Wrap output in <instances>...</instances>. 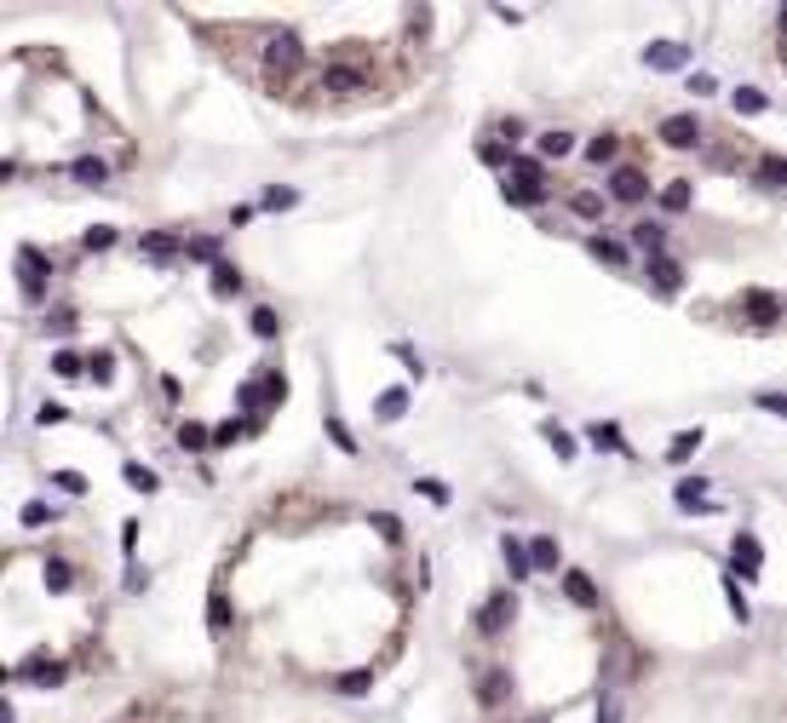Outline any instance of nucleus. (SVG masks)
Listing matches in <instances>:
<instances>
[{
    "instance_id": "1",
    "label": "nucleus",
    "mask_w": 787,
    "mask_h": 723,
    "mask_svg": "<svg viewBox=\"0 0 787 723\" xmlns=\"http://www.w3.org/2000/svg\"><path fill=\"white\" fill-rule=\"evenodd\" d=\"M264 69H271V81H287L305 69V41H299L294 29H276L271 41H264Z\"/></svg>"
},
{
    "instance_id": "2",
    "label": "nucleus",
    "mask_w": 787,
    "mask_h": 723,
    "mask_svg": "<svg viewBox=\"0 0 787 723\" xmlns=\"http://www.w3.org/2000/svg\"><path fill=\"white\" fill-rule=\"evenodd\" d=\"M540 190H547V167H540L535 155H517L512 173H506V201H512V207H535Z\"/></svg>"
},
{
    "instance_id": "3",
    "label": "nucleus",
    "mask_w": 787,
    "mask_h": 723,
    "mask_svg": "<svg viewBox=\"0 0 787 723\" xmlns=\"http://www.w3.org/2000/svg\"><path fill=\"white\" fill-rule=\"evenodd\" d=\"M46 281H52V264H46V253L18 248V287H23V299L41 304V299H46Z\"/></svg>"
},
{
    "instance_id": "4",
    "label": "nucleus",
    "mask_w": 787,
    "mask_h": 723,
    "mask_svg": "<svg viewBox=\"0 0 787 723\" xmlns=\"http://www.w3.org/2000/svg\"><path fill=\"white\" fill-rule=\"evenodd\" d=\"M322 92H328V98L368 92V64H328V69H322Z\"/></svg>"
},
{
    "instance_id": "5",
    "label": "nucleus",
    "mask_w": 787,
    "mask_h": 723,
    "mask_svg": "<svg viewBox=\"0 0 787 723\" xmlns=\"http://www.w3.org/2000/svg\"><path fill=\"white\" fill-rule=\"evenodd\" d=\"M759 569H765V546L753 534H736L730 540V574L736 580H759Z\"/></svg>"
},
{
    "instance_id": "6",
    "label": "nucleus",
    "mask_w": 787,
    "mask_h": 723,
    "mask_svg": "<svg viewBox=\"0 0 787 723\" xmlns=\"http://www.w3.org/2000/svg\"><path fill=\"white\" fill-rule=\"evenodd\" d=\"M512 615H517V597H512V592H494L489 603L477 609V632H489V637L506 632V626H512Z\"/></svg>"
},
{
    "instance_id": "7",
    "label": "nucleus",
    "mask_w": 787,
    "mask_h": 723,
    "mask_svg": "<svg viewBox=\"0 0 787 723\" xmlns=\"http://www.w3.org/2000/svg\"><path fill=\"white\" fill-rule=\"evenodd\" d=\"M282 397H287V379L282 373H264V379H248V385H241V408H259V402L282 408Z\"/></svg>"
},
{
    "instance_id": "8",
    "label": "nucleus",
    "mask_w": 787,
    "mask_h": 723,
    "mask_svg": "<svg viewBox=\"0 0 787 723\" xmlns=\"http://www.w3.org/2000/svg\"><path fill=\"white\" fill-rule=\"evenodd\" d=\"M644 69H689V46H678V41H649V46H644Z\"/></svg>"
},
{
    "instance_id": "9",
    "label": "nucleus",
    "mask_w": 787,
    "mask_h": 723,
    "mask_svg": "<svg viewBox=\"0 0 787 723\" xmlns=\"http://www.w3.org/2000/svg\"><path fill=\"white\" fill-rule=\"evenodd\" d=\"M610 195H615V201H644L649 178L638 173V167H615V173H610Z\"/></svg>"
},
{
    "instance_id": "10",
    "label": "nucleus",
    "mask_w": 787,
    "mask_h": 723,
    "mask_svg": "<svg viewBox=\"0 0 787 723\" xmlns=\"http://www.w3.org/2000/svg\"><path fill=\"white\" fill-rule=\"evenodd\" d=\"M644 271H649V281H656V293H678V287H684V271H678V259H667V253H649Z\"/></svg>"
},
{
    "instance_id": "11",
    "label": "nucleus",
    "mask_w": 787,
    "mask_h": 723,
    "mask_svg": "<svg viewBox=\"0 0 787 723\" xmlns=\"http://www.w3.org/2000/svg\"><path fill=\"white\" fill-rule=\"evenodd\" d=\"M661 144H673V150H696V144H701L696 115H673V121H661Z\"/></svg>"
},
{
    "instance_id": "12",
    "label": "nucleus",
    "mask_w": 787,
    "mask_h": 723,
    "mask_svg": "<svg viewBox=\"0 0 787 723\" xmlns=\"http://www.w3.org/2000/svg\"><path fill=\"white\" fill-rule=\"evenodd\" d=\"M742 310H747V322H753V327H770L782 316V299L759 287V293H747V299H742Z\"/></svg>"
},
{
    "instance_id": "13",
    "label": "nucleus",
    "mask_w": 787,
    "mask_h": 723,
    "mask_svg": "<svg viewBox=\"0 0 787 723\" xmlns=\"http://www.w3.org/2000/svg\"><path fill=\"white\" fill-rule=\"evenodd\" d=\"M563 597H569L575 609H598V585H592V574L569 569V574H563Z\"/></svg>"
},
{
    "instance_id": "14",
    "label": "nucleus",
    "mask_w": 787,
    "mask_h": 723,
    "mask_svg": "<svg viewBox=\"0 0 787 723\" xmlns=\"http://www.w3.org/2000/svg\"><path fill=\"white\" fill-rule=\"evenodd\" d=\"M12 678H29V683H46V689H52V683H64V666H58V660H46V655H35V660H23Z\"/></svg>"
},
{
    "instance_id": "15",
    "label": "nucleus",
    "mask_w": 787,
    "mask_h": 723,
    "mask_svg": "<svg viewBox=\"0 0 787 723\" xmlns=\"http://www.w3.org/2000/svg\"><path fill=\"white\" fill-rule=\"evenodd\" d=\"M483 706H500L506 701V695H512V672H506V666H489V672H483Z\"/></svg>"
},
{
    "instance_id": "16",
    "label": "nucleus",
    "mask_w": 787,
    "mask_h": 723,
    "mask_svg": "<svg viewBox=\"0 0 787 723\" xmlns=\"http://www.w3.org/2000/svg\"><path fill=\"white\" fill-rule=\"evenodd\" d=\"M586 253H592L598 264H610V271H621V264H626V248H621L615 236H592V241H586Z\"/></svg>"
},
{
    "instance_id": "17",
    "label": "nucleus",
    "mask_w": 787,
    "mask_h": 723,
    "mask_svg": "<svg viewBox=\"0 0 787 723\" xmlns=\"http://www.w3.org/2000/svg\"><path fill=\"white\" fill-rule=\"evenodd\" d=\"M500 551H506V569H512V580H523V574L535 569V557H529V546L517 540V534H506V540H500Z\"/></svg>"
},
{
    "instance_id": "18",
    "label": "nucleus",
    "mask_w": 787,
    "mask_h": 723,
    "mask_svg": "<svg viewBox=\"0 0 787 723\" xmlns=\"http://www.w3.org/2000/svg\"><path fill=\"white\" fill-rule=\"evenodd\" d=\"M230 620H236L230 597H224V592H213V597H208V632H213V637H224V632H230Z\"/></svg>"
},
{
    "instance_id": "19",
    "label": "nucleus",
    "mask_w": 787,
    "mask_h": 723,
    "mask_svg": "<svg viewBox=\"0 0 787 723\" xmlns=\"http://www.w3.org/2000/svg\"><path fill=\"white\" fill-rule=\"evenodd\" d=\"M138 253H150V259H178L185 241H173V236H138Z\"/></svg>"
},
{
    "instance_id": "20",
    "label": "nucleus",
    "mask_w": 787,
    "mask_h": 723,
    "mask_svg": "<svg viewBox=\"0 0 787 723\" xmlns=\"http://www.w3.org/2000/svg\"><path fill=\"white\" fill-rule=\"evenodd\" d=\"M529 557H535V569H540V574H552V569L563 562V551H558V540H547V534H540V540L529 546Z\"/></svg>"
},
{
    "instance_id": "21",
    "label": "nucleus",
    "mask_w": 787,
    "mask_h": 723,
    "mask_svg": "<svg viewBox=\"0 0 787 723\" xmlns=\"http://www.w3.org/2000/svg\"><path fill=\"white\" fill-rule=\"evenodd\" d=\"M41 574H46V592H69V585H75V569H69L64 557H52Z\"/></svg>"
},
{
    "instance_id": "22",
    "label": "nucleus",
    "mask_w": 787,
    "mask_h": 723,
    "mask_svg": "<svg viewBox=\"0 0 787 723\" xmlns=\"http://www.w3.org/2000/svg\"><path fill=\"white\" fill-rule=\"evenodd\" d=\"M121 483H127V488H138V494H155V488H161V483H155V471H150V465H138V460H132L127 471H121Z\"/></svg>"
},
{
    "instance_id": "23",
    "label": "nucleus",
    "mask_w": 787,
    "mask_h": 723,
    "mask_svg": "<svg viewBox=\"0 0 787 723\" xmlns=\"http://www.w3.org/2000/svg\"><path fill=\"white\" fill-rule=\"evenodd\" d=\"M185 259H196V264H224V259H219V241H213V236L185 241Z\"/></svg>"
},
{
    "instance_id": "24",
    "label": "nucleus",
    "mask_w": 787,
    "mask_h": 723,
    "mask_svg": "<svg viewBox=\"0 0 787 723\" xmlns=\"http://www.w3.org/2000/svg\"><path fill=\"white\" fill-rule=\"evenodd\" d=\"M689 201H696V190H689V178H678V184H667V190H661V207H667V213H684Z\"/></svg>"
},
{
    "instance_id": "25",
    "label": "nucleus",
    "mask_w": 787,
    "mask_h": 723,
    "mask_svg": "<svg viewBox=\"0 0 787 723\" xmlns=\"http://www.w3.org/2000/svg\"><path fill=\"white\" fill-rule=\"evenodd\" d=\"M213 293H219V299L241 293V271H236V264H213Z\"/></svg>"
},
{
    "instance_id": "26",
    "label": "nucleus",
    "mask_w": 787,
    "mask_h": 723,
    "mask_svg": "<svg viewBox=\"0 0 787 723\" xmlns=\"http://www.w3.org/2000/svg\"><path fill=\"white\" fill-rule=\"evenodd\" d=\"M374 413H380V420H403V413H408V390H403V385H397V390H385Z\"/></svg>"
},
{
    "instance_id": "27",
    "label": "nucleus",
    "mask_w": 787,
    "mask_h": 723,
    "mask_svg": "<svg viewBox=\"0 0 787 723\" xmlns=\"http://www.w3.org/2000/svg\"><path fill=\"white\" fill-rule=\"evenodd\" d=\"M69 173H75L81 184H104V178H110V167H104V161H98V155H81V161H75V167H69Z\"/></svg>"
},
{
    "instance_id": "28",
    "label": "nucleus",
    "mask_w": 787,
    "mask_h": 723,
    "mask_svg": "<svg viewBox=\"0 0 787 723\" xmlns=\"http://www.w3.org/2000/svg\"><path fill=\"white\" fill-rule=\"evenodd\" d=\"M586 436H592V448H610V453H633V448L621 443V431H615V425H592Z\"/></svg>"
},
{
    "instance_id": "29",
    "label": "nucleus",
    "mask_w": 787,
    "mask_h": 723,
    "mask_svg": "<svg viewBox=\"0 0 787 723\" xmlns=\"http://www.w3.org/2000/svg\"><path fill=\"white\" fill-rule=\"evenodd\" d=\"M294 201H299V190H287V184H271V190H264V213H287Z\"/></svg>"
},
{
    "instance_id": "30",
    "label": "nucleus",
    "mask_w": 787,
    "mask_h": 723,
    "mask_svg": "<svg viewBox=\"0 0 787 723\" xmlns=\"http://www.w3.org/2000/svg\"><path fill=\"white\" fill-rule=\"evenodd\" d=\"M696 448H701V431H678V436H673V448H667V460H673V465H684Z\"/></svg>"
},
{
    "instance_id": "31",
    "label": "nucleus",
    "mask_w": 787,
    "mask_h": 723,
    "mask_svg": "<svg viewBox=\"0 0 787 723\" xmlns=\"http://www.w3.org/2000/svg\"><path fill=\"white\" fill-rule=\"evenodd\" d=\"M208 443H213V431H208V425L185 420V431H178V448H190V453H196V448H208Z\"/></svg>"
},
{
    "instance_id": "32",
    "label": "nucleus",
    "mask_w": 787,
    "mask_h": 723,
    "mask_svg": "<svg viewBox=\"0 0 787 723\" xmlns=\"http://www.w3.org/2000/svg\"><path fill=\"white\" fill-rule=\"evenodd\" d=\"M87 373L98 379V385H110V379H115V357H110V350H92V357H87Z\"/></svg>"
},
{
    "instance_id": "33",
    "label": "nucleus",
    "mask_w": 787,
    "mask_h": 723,
    "mask_svg": "<svg viewBox=\"0 0 787 723\" xmlns=\"http://www.w3.org/2000/svg\"><path fill=\"white\" fill-rule=\"evenodd\" d=\"M540 436H547V443H552V453H558V460H575V436H569L563 425H547V431H540Z\"/></svg>"
},
{
    "instance_id": "34",
    "label": "nucleus",
    "mask_w": 787,
    "mask_h": 723,
    "mask_svg": "<svg viewBox=\"0 0 787 723\" xmlns=\"http://www.w3.org/2000/svg\"><path fill=\"white\" fill-rule=\"evenodd\" d=\"M328 436H334V448H339V453H357V436H350V425L339 420V413H328Z\"/></svg>"
},
{
    "instance_id": "35",
    "label": "nucleus",
    "mask_w": 787,
    "mask_h": 723,
    "mask_svg": "<svg viewBox=\"0 0 787 723\" xmlns=\"http://www.w3.org/2000/svg\"><path fill=\"white\" fill-rule=\"evenodd\" d=\"M615 150H621V144H615V132H598V138L586 144V161H615Z\"/></svg>"
},
{
    "instance_id": "36",
    "label": "nucleus",
    "mask_w": 787,
    "mask_h": 723,
    "mask_svg": "<svg viewBox=\"0 0 787 723\" xmlns=\"http://www.w3.org/2000/svg\"><path fill=\"white\" fill-rule=\"evenodd\" d=\"M253 334H259V339H276V334H282V322H276L271 304H259V310H253Z\"/></svg>"
},
{
    "instance_id": "37",
    "label": "nucleus",
    "mask_w": 787,
    "mask_h": 723,
    "mask_svg": "<svg viewBox=\"0 0 787 723\" xmlns=\"http://www.w3.org/2000/svg\"><path fill=\"white\" fill-rule=\"evenodd\" d=\"M18 517H23V529H41V523H52V506H46V499H29Z\"/></svg>"
},
{
    "instance_id": "38",
    "label": "nucleus",
    "mask_w": 787,
    "mask_h": 723,
    "mask_svg": "<svg viewBox=\"0 0 787 723\" xmlns=\"http://www.w3.org/2000/svg\"><path fill=\"white\" fill-rule=\"evenodd\" d=\"M759 184H787V155H765V167H759Z\"/></svg>"
},
{
    "instance_id": "39",
    "label": "nucleus",
    "mask_w": 787,
    "mask_h": 723,
    "mask_svg": "<svg viewBox=\"0 0 787 723\" xmlns=\"http://www.w3.org/2000/svg\"><path fill=\"white\" fill-rule=\"evenodd\" d=\"M724 597H730V609H736V620H742V626H747V620H753V609H747V597H742V592H736V574H724Z\"/></svg>"
},
{
    "instance_id": "40",
    "label": "nucleus",
    "mask_w": 787,
    "mask_h": 723,
    "mask_svg": "<svg viewBox=\"0 0 787 723\" xmlns=\"http://www.w3.org/2000/svg\"><path fill=\"white\" fill-rule=\"evenodd\" d=\"M374 689V672H345L339 678V695H368Z\"/></svg>"
},
{
    "instance_id": "41",
    "label": "nucleus",
    "mask_w": 787,
    "mask_h": 723,
    "mask_svg": "<svg viewBox=\"0 0 787 723\" xmlns=\"http://www.w3.org/2000/svg\"><path fill=\"white\" fill-rule=\"evenodd\" d=\"M569 150H575L569 132H540V155H569Z\"/></svg>"
},
{
    "instance_id": "42",
    "label": "nucleus",
    "mask_w": 787,
    "mask_h": 723,
    "mask_svg": "<svg viewBox=\"0 0 787 723\" xmlns=\"http://www.w3.org/2000/svg\"><path fill=\"white\" fill-rule=\"evenodd\" d=\"M736 109H742V115H759V109H765V92H759V87H736Z\"/></svg>"
},
{
    "instance_id": "43",
    "label": "nucleus",
    "mask_w": 787,
    "mask_h": 723,
    "mask_svg": "<svg viewBox=\"0 0 787 723\" xmlns=\"http://www.w3.org/2000/svg\"><path fill=\"white\" fill-rule=\"evenodd\" d=\"M81 367H87V362H81L75 350H58V357H52V373H58V379H75Z\"/></svg>"
},
{
    "instance_id": "44",
    "label": "nucleus",
    "mask_w": 787,
    "mask_h": 723,
    "mask_svg": "<svg viewBox=\"0 0 787 723\" xmlns=\"http://www.w3.org/2000/svg\"><path fill=\"white\" fill-rule=\"evenodd\" d=\"M46 483H58L64 494H87V476H81V471H52Z\"/></svg>"
},
{
    "instance_id": "45",
    "label": "nucleus",
    "mask_w": 787,
    "mask_h": 723,
    "mask_svg": "<svg viewBox=\"0 0 787 723\" xmlns=\"http://www.w3.org/2000/svg\"><path fill=\"white\" fill-rule=\"evenodd\" d=\"M115 241H121V236H115L110 224H92V230H87V253H92V248L104 253V248H115Z\"/></svg>"
},
{
    "instance_id": "46",
    "label": "nucleus",
    "mask_w": 787,
    "mask_h": 723,
    "mask_svg": "<svg viewBox=\"0 0 787 723\" xmlns=\"http://www.w3.org/2000/svg\"><path fill=\"white\" fill-rule=\"evenodd\" d=\"M414 488H420V494H426V499H431V506H449V488H443V483H437V476H420V483H414Z\"/></svg>"
},
{
    "instance_id": "47",
    "label": "nucleus",
    "mask_w": 787,
    "mask_h": 723,
    "mask_svg": "<svg viewBox=\"0 0 787 723\" xmlns=\"http://www.w3.org/2000/svg\"><path fill=\"white\" fill-rule=\"evenodd\" d=\"M368 523H374V529H380V534H385V540H403V523H397V517H391V511H374V517H368Z\"/></svg>"
},
{
    "instance_id": "48",
    "label": "nucleus",
    "mask_w": 787,
    "mask_h": 723,
    "mask_svg": "<svg viewBox=\"0 0 787 723\" xmlns=\"http://www.w3.org/2000/svg\"><path fill=\"white\" fill-rule=\"evenodd\" d=\"M477 155H483V161H489V167H506V173H512V161H517L512 150H500V144H483Z\"/></svg>"
},
{
    "instance_id": "49",
    "label": "nucleus",
    "mask_w": 787,
    "mask_h": 723,
    "mask_svg": "<svg viewBox=\"0 0 787 723\" xmlns=\"http://www.w3.org/2000/svg\"><path fill=\"white\" fill-rule=\"evenodd\" d=\"M759 408H765V413H782V420H787V397H782V390H759Z\"/></svg>"
},
{
    "instance_id": "50",
    "label": "nucleus",
    "mask_w": 787,
    "mask_h": 723,
    "mask_svg": "<svg viewBox=\"0 0 787 723\" xmlns=\"http://www.w3.org/2000/svg\"><path fill=\"white\" fill-rule=\"evenodd\" d=\"M391 357H397V362H403V367H414V379H420V373H426V367H420V357H414V345H391Z\"/></svg>"
},
{
    "instance_id": "51",
    "label": "nucleus",
    "mask_w": 787,
    "mask_h": 723,
    "mask_svg": "<svg viewBox=\"0 0 787 723\" xmlns=\"http://www.w3.org/2000/svg\"><path fill=\"white\" fill-rule=\"evenodd\" d=\"M575 213H580V218H598L603 201H598V195H575Z\"/></svg>"
},
{
    "instance_id": "52",
    "label": "nucleus",
    "mask_w": 787,
    "mask_h": 723,
    "mask_svg": "<svg viewBox=\"0 0 787 723\" xmlns=\"http://www.w3.org/2000/svg\"><path fill=\"white\" fill-rule=\"evenodd\" d=\"M46 327H52V334H69V327H75V316H69V310H52V316H46Z\"/></svg>"
},
{
    "instance_id": "53",
    "label": "nucleus",
    "mask_w": 787,
    "mask_h": 723,
    "mask_svg": "<svg viewBox=\"0 0 787 723\" xmlns=\"http://www.w3.org/2000/svg\"><path fill=\"white\" fill-rule=\"evenodd\" d=\"M35 420H41V425H58V420H64V408H58V402H41V413H35Z\"/></svg>"
},
{
    "instance_id": "54",
    "label": "nucleus",
    "mask_w": 787,
    "mask_h": 723,
    "mask_svg": "<svg viewBox=\"0 0 787 723\" xmlns=\"http://www.w3.org/2000/svg\"><path fill=\"white\" fill-rule=\"evenodd\" d=\"M598 723H621V712H615V701H598Z\"/></svg>"
},
{
    "instance_id": "55",
    "label": "nucleus",
    "mask_w": 787,
    "mask_h": 723,
    "mask_svg": "<svg viewBox=\"0 0 787 723\" xmlns=\"http://www.w3.org/2000/svg\"><path fill=\"white\" fill-rule=\"evenodd\" d=\"M776 23H782V35H787V6H782V12H776Z\"/></svg>"
}]
</instances>
